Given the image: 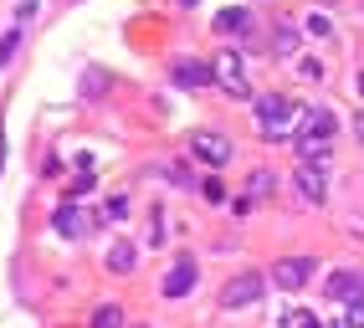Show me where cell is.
<instances>
[{
  "label": "cell",
  "mask_w": 364,
  "mask_h": 328,
  "mask_svg": "<svg viewBox=\"0 0 364 328\" xmlns=\"http://www.w3.org/2000/svg\"><path fill=\"white\" fill-rule=\"evenodd\" d=\"M0 175H6V129H0Z\"/></svg>",
  "instance_id": "26"
},
{
  "label": "cell",
  "mask_w": 364,
  "mask_h": 328,
  "mask_svg": "<svg viewBox=\"0 0 364 328\" xmlns=\"http://www.w3.org/2000/svg\"><path fill=\"white\" fill-rule=\"evenodd\" d=\"M210 72H215V82H221L231 98H252V87H247V67H241V57L231 52H215V62H210Z\"/></svg>",
  "instance_id": "3"
},
{
  "label": "cell",
  "mask_w": 364,
  "mask_h": 328,
  "mask_svg": "<svg viewBox=\"0 0 364 328\" xmlns=\"http://www.w3.org/2000/svg\"><path fill=\"white\" fill-rule=\"evenodd\" d=\"M282 323H287V328H328V323H318V313H308V308H293Z\"/></svg>",
  "instance_id": "19"
},
{
  "label": "cell",
  "mask_w": 364,
  "mask_h": 328,
  "mask_svg": "<svg viewBox=\"0 0 364 328\" xmlns=\"http://www.w3.org/2000/svg\"><path fill=\"white\" fill-rule=\"evenodd\" d=\"M333 302H354V297H364V277L354 272V267H338L333 277H328V288H323Z\"/></svg>",
  "instance_id": "10"
},
{
  "label": "cell",
  "mask_w": 364,
  "mask_h": 328,
  "mask_svg": "<svg viewBox=\"0 0 364 328\" xmlns=\"http://www.w3.org/2000/svg\"><path fill=\"white\" fill-rule=\"evenodd\" d=\"M92 328H124V308H113V302H103V308L92 313Z\"/></svg>",
  "instance_id": "17"
},
{
  "label": "cell",
  "mask_w": 364,
  "mask_h": 328,
  "mask_svg": "<svg viewBox=\"0 0 364 328\" xmlns=\"http://www.w3.org/2000/svg\"><path fill=\"white\" fill-rule=\"evenodd\" d=\"M272 52H277V57H293V52H298V31H293V26H277V31H272Z\"/></svg>",
  "instance_id": "16"
},
{
  "label": "cell",
  "mask_w": 364,
  "mask_h": 328,
  "mask_svg": "<svg viewBox=\"0 0 364 328\" xmlns=\"http://www.w3.org/2000/svg\"><path fill=\"white\" fill-rule=\"evenodd\" d=\"M169 77H175V87H185V92H196V87L215 82L210 62H196V57H175V62H169Z\"/></svg>",
  "instance_id": "6"
},
{
  "label": "cell",
  "mask_w": 364,
  "mask_h": 328,
  "mask_svg": "<svg viewBox=\"0 0 364 328\" xmlns=\"http://www.w3.org/2000/svg\"><path fill=\"white\" fill-rule=\"evenodd\" d=\"M359 144H364V119H359Z\"/></svg>",
  "instance_id": "28"
},
{
  "label": "cell",
  "mask_w": 364,
  "mask_h": 328,
  "mask_svg": "<svg viewBox=\"0 0 364 328\" xmlns=\"http://www.w3.org/2000/svg\"><path fill=\"white\" fill-rule=\"evenodd\" d=\"M267 195H277V175L257 170V175H252V185H247V200H267Z\"/></svg>",
  "instance_id": "14"
},
{
  "label": "cell",
  "mask_w": 364,
  "mask_h": 328,
  "mask_svg": "<svg viewBox=\"0 0 364 328\" xmlns=\"http://www.w3.org/2000/svg\"><path fill=\"white\" fill-rule=\"evenodd\" d=\"M252 26V11L247 6H226L221 16H215V31H221V36H231V31H247Z\"/></svg>",
  "instance_id": "13"
},
{
  "label": "cell",
  "mask_w": 364,
  "mask_h": 328,
  "mask_svg": "<svg viewBox=\"0 0 364 328\" xmlns=\"http://www.w3.org/2000/svg\"><path fill=\"white\" fill-rule=\"evenodd\" d=\"M124 216H129V200H124V195H113V200L103 205V221H124Z\"/></svg>",
  "instance_id": "21"
},
{
  "label": "cell",
  "mask_w": 364,
  "mask_h": 328,
  "mask_svg": "<svg viewBox=\"0 0 364 328\" xmlns=\"http://www.w3.org/2000/svg\"><path fill=\"white\" fill-rule=\"evenodd\" d=\"M103 262H108V272H118V277H124V272H134V262H139V251H134V241H113Z\"/></svg>",
  "instance_id": "12"
},
{
  "label": "cell",
  "mask_w": 364,
  "mask_h": 328,
  "mask_svg": "<svg viewBox=\"0 0 364 328\" xmlns=\"http://www.w3.org/2000/svg\"><path fill=\"white\" fill-rule=\"evenodd\" d=\"M333 138V113L328 108H308L303 113V129H298V144H303V159L318 154V144H328Z\"/></svg>",
  "instance_id": "2"
},
{
  "label": "cell",
  "mask_w": 364,
  "mask_h": 328,
  "mask_svg": "<svg viewBox=\"0 0 364 328\" xmlns=\"http://www.w3.org/2000/svg\"><path fill=\"white\" fill-rule=\"evenodd\" d=\"M36 11H41V0H21V6H16V26H26V21H36Z\"/></svg>",
  "instance_id": "22"
},
{
  "label": "cell",
  "mask_w": 364,
  "mask_h": 328,
  "mask_svg": "<svg viewBox=\"0 0 364 328\" xmlns=\"http://www.w3.org/2000/svg\"><path fill=\"white\" fill-rule=\"evenodd\" d=\"M200 195H205V200H226V190H221V180H205V185H200Z\"/></svg>",
  "instance_id": "25"
},
{
  "label": "cell",
  "mask_w": 364,
  "mask_h": 328,
  "mask_svg": "<svg viewBox=\"0 0 364 328\" xmlns=\"http://www.w3.org/2000/svg\"><path fill=\"white\" fill-rule=\"evenodd\" d=\"M52 226H57V236H82V231H87V221H82V210L72 205V200L52 210Z\"/></svg>",
  "instance_id": "11"
},
{
  "label": "cell",
  "mask_w": 364,
  "mask_h": 328,
  "mask_svg": "<svg viewBox=\"0 0 364 328\" xmlns=\"http://www.w3.org/2000/svg\"><path fill=\"white\" fill-rule=\"evenodd\" d=\"M293 180H298V195H303L308 205H323V195H328V175H323V164H313V159H303Z\"/></svg>",
  "instance_id": "7"
},
{
  "label": "cell",
  "mask_w": 364,
  "mask_h": 328,
  "mask_svg": "<svg viewBox=\"0 0 364 328\" xmlns=\"http://www.w3.org/2000/svg\"><path fill=\"white\" fill-rule=\"evenodd\" d=\"M196 272H200L196 256H180V262L164 272V297H185L190 288H196Z\"/></svg>",
  "instance_id": "9"
},
{
  "label": "cell",
  "mask_w": 364,
  "mask_h": 328,
  "mask_svg": "<svg viewBox=\"0 0 364 328\" xmlns=\"http://www.w3.org/2000/svg\"><path fill=\"white\" fill-rule=\"evenodd\" d=\"M354 92H359V98H364V72H359V77H354Z\"/></svg>",
  "instance_id": "27"
},
{
  "label": "cell",
  "mask_w": 364,
  "mask_h": 328,
  "mask_svg": "<svg viewBox=\"0 0 364 328\" xmlns=\"http://www.w3.org/2000/svg\"><path fill=\"white\" fill-rule=\"evenodd\" d=\"M108 92V72L103 67H87V77H82V98H103Z\"/></svg>",
  "instance_id": "15"
},
{
  "label": "cell",
  "mask_w": 364,
  "mask_h": 328,
  "mask_svg": "<svg viewBox=\"0 0 364 328\" xmlns=\"http://www.w3.org/2000/svg\"><path fill=\"white\" fill-rule=\"evenodd\" d=\"M293 119V103L277 98V92H267V98H257V133L262 138H293L298 129L287 124Z\"/></svg>",
  "instance_id": "1"
},
{
  "label": "cell",
  "mask_w": 364,
  "mask_h": 328,
  "mask_svg": "<svg viewBox=\"0 0 364 328\" xmlns=\"http://www.w3.org/2000/svg\"><path fill=\"white\" fill-rule=\"evenodd\" d=\"M303 31H308L313 41H323V36H333V21H328V16H318V11H313V16L303 21Z\"/></svg>",
  "instance_id": "18"
},
{
  "label": "cell",
  "mask_w": 364,
  "mask_h": 328,
  "mask_svg": "<svg viewBox=\"0 0 364 328\" xmlns=\"http://www.w3.org/2000/svg\"><path fill=\"white\" fill-rule=\"evenodd\" d=\"M16 52H21V26H11L6 36H0V67H6V62H11Z\"/></svg>",
  "instance_id": "20"
},
{
  "label": "cell",
  "mask_w": 364,
  "mask_h": 328,
  "mask_svg": "<svg viewBox=\"0 0 364 328\" xmlns=\"http://www.w3.org/2000/svg\"><path fill=\"white\" fill-rule=\"evenodd\" d=\"M190 154H196L200 164H210V170H226V164H231V138H221V133H190Z\"/></svg>",
  "instance_id": "4"
},
{
  "label": "cell",
  "mask_w": 364,
  "mask_h": 328,
  "mask_svg": "<svg viewBox=\"0 0 364 328\" xmlns=\"http://www.w3.org/2000/svg\"><path fill=\"white\" fill-rule=\"evenodd\" d=\"M180 6H196V0H180Z\"/></svg>",
  "instance_id": "29"
},
{
  "label": "cell",
  "mask_w": 364,
  "mask_h": 328,
  "mask_svg": "<svg viewBox=\"0 0 364 328\" xmlns=\"http://www.w3.org/2000/svg\"><path fill=\"white\" fill-rule=\"evenodd\" d=\"M308 277H313V262H308V256H282V262L272 267V283H277L282 293H298Z\"/></svg>",
  "instance_id": "8"
},
{
  "label": "cell",
  "mask_w": 364,
  "mask_h": 328,
  "mask_svg": "<svg viewBox=\"0 0 364 328\" xmlns=\"http://www.w3.org/2000/svg\"><path fill=\"white\" fill-rule=\"evenodd\" d=\"M344 308H349V323H344V328H364V297L344 302Z\"/></svg>",
  "instance_id": "23"
},
{
  "label": "cell",
  "mask_w": 364,
  "mask_h": 328,
  "mask_svg": "<svg viewBox=\"0 0 364 328\" xmlns=\"http://www.w3.org/2000/svg\"><path fill=\"white\" fill-rule=\"evenodd\" d=\"M262 293H267L262 277H257V272H241V277H231V283L221 288V308H252Z\"/></svg>",
  "instance_id": "5"
},
{
  "label": "cell",
  "mask_w": 364,
  "mask_h": 328,
  "mask_svg": "<svg viewBox=\"0 0 364 328\" xmlns=\"http://www.w3.org/2000/svg\"><path fill=\"white\" fill-rule=\"evenodd\" d=\"M298 72H303V77H308V82H323V62H313V57H308V62H303V67H298Z\"/></svg>",
  "instance_id": "24"
}]
</instances>
